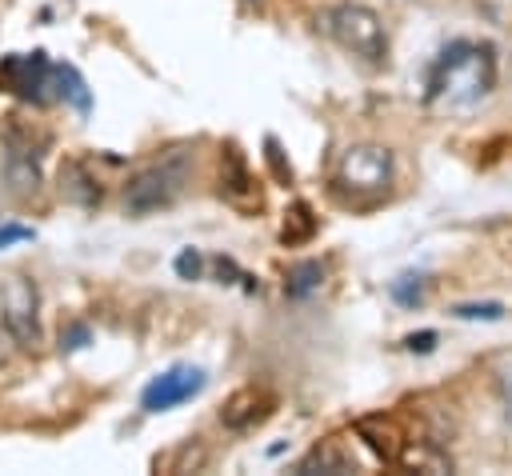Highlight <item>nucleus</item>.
Here are the masks:
<instances>
[{
	"mask_svg": "<svg viewBox=\"0 0 512 476\" xmlns=\"http://www.w3.org/2000/svg\"><path fill=\"white\" fill-rule=\"evenodd\" d=\"M452 316H460V320H500V316H504V304H496V300H484V304H456Z\"/></svg>",
	"mask_w": 512,
	"mask_h": 476,
	"instance_id": "a211bd4d",
	"label": "nucleus"
},
{
	"mask_svg": "<svg viewBox=\"0 0 512 476\" xmlns=\"http://www.w3.org/2000/svg\"><path fill=\"white\" fill-rule=\"evenodd\" d=\"M436 340H440V336H436L432 328H424V332L404 336V348H408V352H432V348H436Z\"/></svg>",
	"mask_w": 512,
	"mask_h": 476,
	"instance_id": "412c9836",
	"label": "nucleus"
},
{
	"mask_svg": "<svg viewBox=\"0 0 512 476\" xmlns=\"http://www.w3.org/2000/svg\"><path fill=\"white\" fill-rule=\"evenodd\" d=\"M88 344V324H72L68 332H60V348L64 352H76V348H84Z\"/></svg>",
	"mask_w": 512,
	"mask_h": 476,
	"instance_id": "aec40b11",
	"label": "nucleus"
},
{
	"mask_svg": "<svg viewBox=\"0 0 512 476\" xmlns=\"http://www.w3.org/2000/svg\"><path fill=\"white\" fill-rule=\"evenodd\" d=\"M4 180L20 200L40 192V148L32 144V132L20 128L16 116H8L4 124Z\"/></svg>",
	"mask_w": 512,
	"mask_h": 476,
	"instance_id": "423d86ee",
	"label": "nucleus"
},
{
	"mask_svg": "<svg viewBox=\"0 0 512 476\" xmlns=\"http://www.w3.org/2000/svg\"><path fill=\"white\" fill-rule=\"evenodd\" d=\"M56 96L68 100L76 112H88V108H92V92H88L84 76H80L72 64H56Z\"/></svg>",
	"mask_w": 512,
	"mask_h": 476,
	"instance_id": "4468645a",
	"label": "nucleus"
},
{
	"mask_svg": "<svg viewBox=\"0 0 512 476\" xmlns=\"http://www.w3.org/2000/svg\"><path fill=\"white\" fill-rule=\"evenodd\" d=\"M60 192L68 200H80V204H96L100 200V180H92V172L80 164V160H68L60 168Z\"/></svg>",
	"mask_w": 512,
	"mask_h": 476,
	"instance_id": "9b49d317",
	"label": "nucleus"
},
{
	"mask_svg": "<svg viewBox=\"0 0 512 476\" xmlns=\"http://www.w3.org/2000/svg\"><path fill=\"white\" fill-rule=\"evenodd\" d=\"M500 400H504V416H508V424H512V376H504V384H500Z\"/></svg>",
	"mask_w": 512,
	"mask_h": 476,
	"instance_id": "5701e85b",
	"label": "nucleus"
},
{
	"mask_svg": "<svg viewBox=\"0 0 512 476\" xmlns=\"http://www.w3.org/2000/svg\"><path fill=\"white\" fill-rule=\"evenodd\" d=\"M316 28L336 44L344 48L348 56L364 60V64H384L388 60V32H384V20L376 8L368 4H356V0H340V4H328L320 16H316Z\"/></svg>",
	"mask_w": 512,
	"mask_h": 476,
	"instance_id": "7ed1b4c3",
	"label": "nucleus"
},
{
	"mask_svg": "<svg viewBox=\"0 0 512 476\" xmlns=\"http://www.w3.org/2000/svg\"><path fill=\"white\" fill-rule=\"evenodd\" d=\"M392 172H396V160L384 144H352L340 156L332 184L352 196H376V192H388Z\"/></svg>",
	"mask_w": 512,
	"mask_h": 476,
	"instance_id": "20e7f679",
	"label": "nucleus"
},
{
	"mask_svg": "<svg viewBox=\"0 0 512 476\" xmlns=\"http://www.w3.org/2000/svg\"><path fill=\"white\" fill-rule=\"evenodd\" d=\"M204 384H208V376H204L200 368H192V364H172L168 372H160V376H152V380L144 384L140 408H144V412H168V408L192 400L196 392H204Z\"/></svg>",
	"mask_w": 512,
	"mask_h": 476,
	"instance_id": "0eeeda50",
	"label": "nucleus"
},
{
	"mask_svg": "<svg viewBox=\"0 0 512 476\" xmlns=\"http://www.w3.org/2000/svg\"><path fill=\"white\" fill-rule=\"evenodd\" d=\"M220 196L232 200L236 208H260V192H256V180L244 164V156L228 144L224 156H220Z\"/></svg>",
	"mask_w": 512,
	"mask_h": 476,
	"instance_id": "9d476101",
	"label": "nucleus"
},
{
	"mask_svg": "<svg viewBox=\"0 0 512 476\" xmlns=\"http://www.w3.org/2000/svg\"><path fill=\"white\" fill-rule=\"evenodd\" d=\"M36 232L28 228V224H4L0 228V248H8V244H16V240H32Z\"/></svg>",
	"mask_w": 512,
	"mask_h": 476,
	"instance_id": "4be33fe9",
	"label": "nucleus"
},
{
	"mask_svg": "<svg viewBox=\"0 0 512 476\" xmlns=\"http://www.w3.org/2000/svg\"><path fill=\"white\" fill-rule=\"evenodd\" d=\"M0 320L16 336V344H36L40 340V316H36V284L24 276H12L0 292Z\"/></svg>",
	"mask_w": 512,
	"mask_h": 476,
	"instance_id": "6e6552de",
	"label": "nucleus"
},
{
	"mask_svg": "<svg viewBox=\"0 0 512 476\" xmlns=\"http://www.w3.org/2000/svg\"><path fill=\"white\" fill-rule=\"evenodd\" d=\"M0 88L24 96L32 104H48L56 96V92H48V88H56V64L48 60V52H24V56L12 52L0 60Z\"/></svg>",
	"mask_w": 512,
	"mask_h": 476,
	"instance_id": "39448f33",
	"label": "nucleus"
},
{
	"mask_svg": "<svg viewBox=\"0 0 512 476\" xmlns=\"http://www.w3.org/2000/svg\"><path fill=\"white\" fill-rule=\"evenodd\" d=\"M356 472V460L348 452L336 448V440H320L304 460H300V472Z\"/></svg>",
	"mask_w": 512,
	"mask_h": 476,
	"instance_id": "f8f14e48",
	"label": "nucleus"
},
{
	"mask_svg": "<svg viewBox=\"0 0 512 476\" xmlns=\"http://www.w3.org/2000/svg\"><path fill=\"white\" fill-rule=\"evenodd\" d=\"M200 268H204L200 252H196V248H180V256H176V276H180V280H200Z\"/></svg>",
	"mask_w": 512,
	"mask_h": 476,
	"instance_id": "6ab92c4d",
	"label": "nucleus"
},
{
	"mask_svg": "<svg viewBox=\"0 0 512 476\" xmlns=\"http://www.w3.org/2000/svg\"><path fill=\"white\" fill-rule=\"evenodd\" d=\"M272 412H276V392H268L264 384H244V388H236V392L224 400L220 424L232 428V432H248V428H256V424H264Z\"/></svg>",
	"mask_w": 512,
	"mask_h": 476,
	"instance_id": "1a4fd4ad",
	"label": "nucleus"
},
{
	"mask_svg": "<svg viewBox=\"0 0 512 476\" xmlns=\"http://www.w3.org/2000/svg\"><path fill=\"white\" fill-rule=\"evenodd\" d=\"M284 216H288L284 228H280V240H284V244H304V240H312V232H316V216H312V208H308L304 200H296Z\"/></svg>",
	"mask_w": 512,
	"mask_h": 476,
	"instance_id": "2eb2a0df",
	"label": "nucleus"
},
{
	"mask_svg": "<svg viewBox=\"0 0 512 476\" xmlns=\"http://www.w3.org/2000/svg\"><path fill=\"white\" fill-rule=\"evenodd\" d=\"M320 284H324V264H320V260H296V264L288 268V276H284V292H288L292 300L312 296Z\"/></svg>",
	"mask_w": 512,
	"mask_h": 476,
	"instance_id": "ddd939ff",
	"label": "nucleus"
},
{
	"mask_svg": "<svg viewBox=\"0 0 512 476\" xmlns=\"http://www.w3.org/2000/svg\"><path fill=\"white\" fill-rule=\"evenodd\" d=\"M264 160H268V168H272V176H276V184H292V164L284 160V148H280V140L276 136H264Z\"/></svg>",
	"mask_w": 512,
	"mask_h": 476,
	"instance_id": "f3484780",
	"label": "nucleus"
},
{
	"mask_svg": "<svg viewBox=\"0 0 512 476\" xmlns=\"http://www.w3.org/2000/svg\"><path fill=\"white\" fill-rule=\"evenodd\" d=\"M188 172H192V152L188 148H172V152L148 160L144 168H136L128 176V184L120 192L124 212L128 216H152V212L172 208L188 188Z\"/></svg>",
	"mask_w": 512,
	"mask_h": 476,
	"instance_id": "f03ea898",
	"label": "nucleus"
},
{
	"mask_svg": "<svg viewBox=\"0 0 512 476\" xmlns=\"http://www.w3.org/2000/svg\"><path fill=\"white\" fill-rule=\"evenodd\" d=\"M392 300H400L404 308H416L424 300V276H412V272L396 276L392 280Z\"/></svg>",
	"mask_w": 512,
	"mask_h": 476,
	"instance_id": "dca6fc26",
	"label": "nucleus"
},
{
	"mask_svg": "<svg viewBox=\"0 0 512 476\" xmlns=\"http://www.w3.org/2000/svg\"><path fill=\"white\" fill-rule=\"evenodd\" d=\"M492 88V48L488 44H468V40H456L440 52V60L432 64V76H428V104H452V108H464L472 100H480L484 92Z\"/></svg>",
	"mask_w": 512,
	"mask_h": 476,
	"instance_id": "f257e3e1",
	"label": "nucleus"
}]
</instances>
